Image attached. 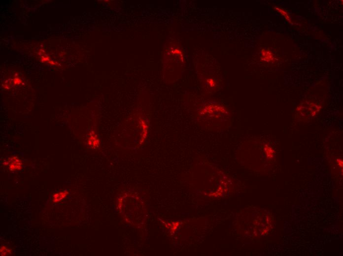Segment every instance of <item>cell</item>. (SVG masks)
Masks as SVG:
<instances>
[{
  "label": "cell",
  "mask_w": 343,
  "mask_h": 256,
  "mask_svg": "<svg viewBox=\"0 0 343 256\" xmlns=\"http://www.w3.org/2000/svg\"><path fill=\"white\" fill-rule=\"evenodd\" d=\"M4 164L8 165L9 170L12 171H20L22 168V162L18 157L11 158Z\"/></svg>",
  "instance_id": "1"
},
{
  "label": "cell",
  "mask_w": 343,
  "mask_h": 256,
  "mask_svg": "<svg viewBox=\"0 0 343 256\" xmlns=\"http://www.w3.org/2000/svg\"><path fill=\"white\" fill-rule=\"evenodd\" d=\"M69 194V192L67 191H62L57 192L53 195L52 201L55 203H59L64 200V199H65Z\"/></svg>",
  "instance_id": "2"
},
{
  "label": "cell",
  "mask_w": 343,
  "mask_h": 256,
  "mask_svg": "<svg viewBox=\"0 0 343 256\" xmlns=\"http://www.w3.org/2000/svg\"><path fill=\"white\" fill-rule=\"evenodd\" d=\"M89 144L92 147L95 148L96 147H98V145L99 144V140L97 138V137L95 136H92L89 139Z\"/></svg>",
  "instance_id": "3"
},
{
  "label": "cell",
  "mask_w": 343,
  "mask_h": 256,
  "mask_svg": "<svg viewBox=\"0 0 343 256\" xmlns=\"http://www.w3.org/2000/svg\"><path fill=\"white\" fill-rule=\"evenodd\" d=\"M0 252L1 256H8L11 254V250L5 247V246H2Z\"/></svg>",
  "instance_id": "4"
}]
</instances>
